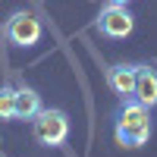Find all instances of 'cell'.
<instances>
[{"mask_svg":"<svg viewBox=\"0 0 157 157\" xmlns=\"http://www.w3.org/2000/svg\"><path fill=\"white\" fill-rule=\"evenodd\" d=\"M138 104L145 107H157V69L151 63H135V94H132Z\"/></svg>","mask_w":157,"mask_h":157,"instance_id":"6","label":"cell"},{"mask_svg":"<svg viewBox=\"0 0 157 157\" xmlns=\"http://www.w3.org/2000/svg\"><path fill=\"white\" fill-rule=\"evenodd\" d=\"M107 85L120 101H129L135 94V63H113L107 66Z\"/></svg>","mask_w":157,"mask_h":157,"instance_id":"5","label":"cell"},{"mask_svg":"<svg viewBox=\"0 0 157 157\" xmlns=\"http://www.w3.org/2000/svg\"><path fill=\"white\" fill-rule=\"evenodd\" d=\"M32 138L41 148H60L69 138V113L60 107H41L32 120Z\"/></svg>","mask_w":157,"mask_h":157,"instance_id":"2","label":"cell"},{"mask_svg":"<svg viewBox=\"0 0 157 157\" xmlns=\"http://www.w3.org/2000/svg\"><path fill=\"white\" fill-rule=\"evenodd\" d=\"M41 107H44L41 94H38L32 85H19L16 88V123H32Z\"/></svg>","mask_w":157,"mask_h":157,"instance_id":"7","label":"cell"},{"mask_svg":"<svg viewBox=\"0 0 157 157\" xmlns=\"http://www.w3.org/2000/svg\"><path fill=\"white\" fill-rule=\"evenodd\" d=\"M104 3H113V6H129L132 0H104Z\"/></svg>","mask_w":157,"mask_h":157,"instance_id":"9","label":"cell"},{"mask_svg":"<svg viewBox=\"0 0 157 157\" xmlns=\"http://www.w3.org/2000/svg\"><path fill=\"white\" fill-rule=\"evenodd\" d=\"M0 123H16V88L0 85Z\"/></svg>","mask_w":157,"mask_h":157,"instance_id":"8","label":"cell"},{"mask_svg":"<svg viewBox=\"0 0 157 157\" xmlns=\"http://www.w3.org/2000/svg\"><path fill=\"white\" fill-rule=\"evenodd\" d=\"M41 35H44L41 19H38L35 13H29V10H16L0 25V38H3L6 44H13V47H35L41 41Z\"/></svg>","mask_w":157,"mask_h":157,"instance_id":"3","label":"cell"},{"mask_svg":"<svg viewBox=\"0 0 157 157\" xmlns=\"http://www.w3.org/2000/svg\"><path fill=\"white\" fill-rule=\"evenodd\" d=\"M94 29L104 35V38H113V41H120V38H129L135 32V16L129 13V6H113V3H104L98 19H94Z\"/></svg>","mask_w":157,"mask_h":157,"instance_id":"4","label":"cell"},{"mask_svg":"<svg viewBox=\"0 0 157 157\" xmlns=\"http://www.w3.org/2000/svg\"><path fill=\"white\" fill-rule=\"evenodd\" d=\"M0 157H3V154H0Z\"/></svg>","mask_w":157,"mask_h":157,"instance_id":"10","label":"cell"},{"mask_svg":"<svg viewBox=\"0 0 157 157\" xmlns=\"http://www.w3.org/2000/svg\"><path fill=\"white\" fill-rule=\"evenodd\" d=\"M113 135H116V145L123 148H145L154 135L151 110L145 104H138L135 98L123 101L113 113Z\"/></svg>","mask_w":157,"mask_h":157,"instance_id":"1","label":"cell"}]
</instances>
